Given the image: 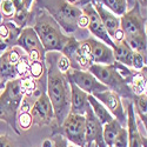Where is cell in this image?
<instances>
[{
	"instance_id": "cell-1",
	"label": "cell",
	"mask_w": 147,
	"mask_h": 147,
	"mask_svg": "<svg viewBox=\"0 0 147 147\" xmlns=\"http://www.w3.org/2000/svg\"><path fill=\"white\" fill-rule=\"evenodd\" d=\"M57 57L52 55L45 57V63H47V90L46 93L50 98V101L54 112V122L57 128H59L63 121L69 113L71 106V90L69 82L65 73L60 72L57 67Z\"/></svg>"
},
{
	"instance_id": "cell-2",
	"label": "cell",
	"mask_w": 147,
	"mask_h": 147,
	"mask_svg": "<svg viewBox=\"0 0 147 147\" xmlns=\"http://www.w3.org/2000/svg\"><path fill=\"white\" fill-rule=\"evenodd\" d=\"M33 30L38 34L46 53L61 52L69 39V35L61 31V27L46 11H42L36 17Z\"/></svg>"
},
{
	"instance_id": "cell-3",
	"label": "cell",
	"mask_w": 147,
	"mask_h": 147,
	"mask_svg": "<svg viewBox=\"0 0 147 147\" xmlns=\"http://www.w3.org/2000/svg\"><path fill=\"white\" fill-rule=\"evenodd\" d=\"M41 7L50 14L66 34L74 33L78 27V20L82 12L77 5H72L66 0H38Z\"/></svg>"
},
{
	"instance_id": "cell-4",
	"label": "cell",
	"mask_w": 147,
	"mask_h": 147,
	"mask_svg": "<svg viewBox=\"0 0 147 147\" xmlns=\"http://www.w3.org/2000/svg\"><path fill=\"white\" fill-rule=\"evenodd\" d=\"M19 78L6 82L3 93L0 94V120L6 121L17 134H20L17 125V113L24 100Z\"/></svg>"
},
{
	"instance_id": "cell-5",
	"label": "cell",
	"mask_w": 147,
	"mask_h": 147,
	"mask_svg": "<svg viewBox=\"0 0 147 147\" xmlns=\"http://www.w3.org/2000/svg\"><path fill=\"white\" fill-rule=\"evenodd\" d=\"M87 71H90L101 84H104L108 90L117 93L119 96H125V98H128V99H133L134 95H136L131 90L129 82L117 71L113 64L111 65L93 64L90 66Z\"/></svg>"
},
{
	"instance_id": "cell-6",
	"label": "cell",
	"mask_w": 147,
	"mask_h": 147,
	"mask_svg": "<svg viewBox=\"0 0 147 147\" xmlns=\"http://www.w3.org/2000/svg\"><path fill=\"white\" fill-rule=\"evenodd\" d=\"M79 48L82 54L88 58L92 64L111 65L114 63L113 50L106 44L94 38H88L79 42Z\"/></svg>"
},
{
	"instance_id": "cell-7",
	"label": "cell",
	"mask_w": 147,
	"mask_h": 147,
	"mask_svg": "<svg viewBox=\"0 0 147 147\" xmlns=\"http://www.w3.org/2000/svg\"><path fill=\"white\" fill-rule=\"evenodd\" d=\"M59 133L77 147H86L85 139V115L68 114L59 127Z\"/></svg>"
},
{
	"instance_id": "cell-8",
	"label": "cell",
	"mask_w": 147,
	"mask_h": 147,
	"mask_svg": "<svg viewBox=\"0 0 147 147\" xmlns=\"http://www.w3.org/2000/svg\"><path fill=\"white\" fill-rule=\"evenodd\" d=\"M65 76L69 82H73L74 85H77L81 91L86 92L87 94L100 93V92L108 90L90 71L79 69V68H69L65 73Z\"/></svg>"
},
{
	"instance_id": "cell-9",
	"label": "cell",
	"mask_w": 147,
	"mask_h": 147,
	"mask_svg": "<svg viewBox=\"0 0 147 147\" xmlns=\"http://www.w3.org/2000/svg\"><path fill=\"white\" fill-rule=\"evenodd\" d=\"M119 19H120V30L124 32L125 36L146 33L145 31L146 17L141 14L138 3L137 5H134L133 8L126 11L124 14L120 16Z\"/></svg>"
},
{
	"instance_id": "cell-10",
	"label": "cell",
	"mask_w": 147,
	"mask_h": 147,
	"mask_svg": "<svg viewBox=\"0 0 147 147\" xmlns=\"http://www.w3.org/2000/svg\"><path fill=\"white\" fill-rule=\"evenodd\" d=\"M31 115H32V124L36 126H47L53 125L54 122V112L53 107L50 101L47 93L45 91L41 92L40 96L36 99L33 107L31 108Z\"/></svg>"
},
{
	"instance_id": "cell-11",
	"label": "cell",
	"mask_w": 147,
	"mask_h": 147,
	"mask_svg": "<svg viewBox=\"0 0 147 147\" xmlns=\"http://www.w3.org/2000/svg\"><path fill=\"white\" fill-rule=\"evenodd\" d=\"M80 9L84 14H86L88 18V31L91 32V34H93L95 38H98L100 41H102L104 44H106L107 46H109L111 48L114 47V41L112 40V38L108 35L107 31L105 30L102 22L98 16V13L95 12L93 5L91 4V1L85 3L82 5H80Z\"/></svg>"
},
{
	"instance_id": "cell-12",
	"label": "cell",
	"mask_w": 147,
	"mask_h": 147,
	"mask_svg": "<svg viewBox=\"0 0 147 147\" xmlns=\"http://www.w3.org/2000/svg\"><path fill=\"white\" fill-rule=\"evenodd\" d=\"M92 95L96 100H99L108 109V112L113 115L114 119H117L120 122V125L122 127H126L127 115H126L124 107H122V102H121L120 96L117 93H114L111 90H106L104 92L94 93Z\"/></svg>"
},
{
	"instance_id": "cell-13",
	"label": "cell",
	"mask_w": 147,
	"mask_h": 147,
	"mask_svg": "<svg viewBox=\"0 0 147 147\" xmlns=\"http://www.w3.org/2000/svg\"><path fill=\"white\" fill-rule=\"evenodd\" d=\"M85 115V139L86 147H90L92 142H95V147H107L102 138V125L94 115L91 106L87 108Z\"/></svg>"
},
{
	"instance_id": "cell-14",
	"label": "cell",
	"mask_w": 147,
	"mask_h": 147,
	"mask_svg": "<svg viewBox=\"0 0 147 147\" xmlns=\"http://www.w3.org/2000/svg\"><path fill=\"white\" fill-rule=\"evenodd\" d=\"M16 46H19L26 52V54L36 51L41 53L42 55H46V52L40 42V39L38 34L35 33L33 27H24L20 31V34L16 41Z\"/></svg>"
},
{
	"instance_id": "cell-15",
	"label": "cell",
	"mask_w": 147,
	"mask_h": 147,
	"mask_svg": "<svg viewBox=\"0 0 147 147\" xmlns=\"http://www.w3.org/2000/svg\"><path fill=\"white\" fill-rule=\"evenodd\" d=\"M126 115H127L126 128L128 134V147H146V138H144L139 132L133 102L128 104Z\"/></svg>"
},
{
	"instance_id": "cell-16",
	"label": "cell",
	"mask_w": 147,
	"mask_h": 147,
	"mask_svg": "<svg viewBox=\"0 0 147 147\" xmlns=\"http://www.w3.org/2000/svg\"><path fill=\"white\" fill-rule=\"evenodd\" d=\"M69 90H71L69 113L71 114H80V115H84L85 113H86L87 108L90 107V104H88V100H87V95L88 94L86 92L81 91L77 86V85H74L73 82H69Z\"/></svg>"
},
{
	"instance_id": "cell-17",
	"label": "cell",
	"mask_w": 147,
	"mask_h": 147,
	"mask_svg": "<svg viewBox=\"0 0 147 147\" xmlns=\"http://www.w3.org/2000/svg\"><path fill=\"white\" fill-rule=\"evenodd\" d=\"M91 4L93 5L95 12L98 13V16H99V18L102 22L105 30L107 31L108 35L111 36V38H113L115 32L120 30V19H119V17L113 14L111 11H108L105 7H102L100 4L94 3V1H91Z\"/></svg>"
},
{
	"instance_id": "cell-18",
	"label": "cell",
	"mask_w": 147,
	"mask_h": 147,
	"mask_svg": "<svg viewBox=\"0 0 147 147\" xmlns=\"http://www.w3.org/2000/svg\"><path fill=\"white\" fill-rule=\"evenodd\" d=\"M112 50H113V57H114L115 61H118V63L125 65L127 67L132 66V58H133L134 52L132 51V48L126 44L125 40L114 42V47L112 48Z\"/></svg>"
},
{
	"instance_id": "cell-19",
	"label": "cell",
	"mask_w": 147,
	"mask_h": 147,
	"mask_svg": "<svg viewBox=\"0 0 147 147\" xmlns=\"http://www.w3.org/2000/svg\"><path fill=\"white\" fill-rule=\"evenodd\" d=\"M87 100H88V104H90V106L92 108L94 115L96 117V119L99 120V122H100L102 126L114 119L113 115L108 112V109L99 100H96L92 94H88L87 95Z\"/></svg>"
},
{
	"instance_id": "cell-20",
	"label": "cell",
	"mask_w": 147,
	"mask_h": 147,
	"mask_svg": "<svg viewBox=\"0 0 147 147\" xmlns=\"http://www.w3.org/2000/svg\"><path fill=\"white\" fill-rule=\"evenodd\" d=\"M121 128H122V126L120 125V122L117 119H113L112 121L107 122V124H105L102 126V138H104L105 145L107 147L113 146V142Z\"/></svg>"
},
{
	"instance_id": "cell-21",
	"label": "cell",
	"mask_w": 147,
	"mask_h": 147,
	"mask_svg": "<svg viewBox=\"0 0 147 147\" xmlns=\"http://www.w3.org/2000/svg\"><path fill=\"white\" fill-rule=\"evenodd\" d=\"M17 72H16V66L8 60L6 52H4L0 55V79L5 81L14 80L17 79Z\"/></svg>"
},
{
	"instance_id": "cell-22",
	"label": "cell",
	"mask_w": 147,
	"mask_h": 147,
	"mask_svg": "<svg viewBox=\"0 0 147 147\" xmlns=\"http://www.w3.org/2000/svg\"><path fill=\"white\" fill-rule=\"evenodd\" d=\"M126 44L132 48L133 52H137L141 54L146 59V33L142 34H137V35H131V36H125Z\"/></svg>"
},
{
	"instance_id": "cell-23",
	"label": "cell",
	"mask_w": 147,
	"mask_h": 147,
	"mask_svg": "<svg viewBox=\"0 0 147 147\" xmlns=\"http://www.w3.org/2000/svg\"><path fill=\"white\" fill-rule=\"evenodd\" d=\"M100 4L106 9L111 11L113 14L120 17L127 11V0H91Z\"/></svg>"
},
{
	"instance_id": "cell-24",
	"label": "cell",
	"mask_w": 147,
	"mask_h": 147,
	"mask_svg": "<svg viewBox=\"0 0 147 147\" xmlns=\"http://www.w3.org/2000/svg\"><path fill=\"white\" fill-rule=\"evenodd\" d=\"M133 107H134V112H136L139 117V119L142 121V124L145 125L146 128V124H147V95L146 93L142 94H138L134 95L133 98Z\"/></svg>"
},
{
	"instance_id": "cell-25",
	"label": "cell",
	"mask_w": 147,
	"mask_h": 147,
	"mask_svg": "<svg viewBox=\"0 0 147 147\" xmlns=\"http://www.w3.org/2000/svg\"><path fill=\"white\" fill-rule=\"evenodd\" d=\"M20 115L17 117V122L19 124V127L24 131H26L31 127L32 125V115H31V108H30V105L22 100L21 101V105H20ZM17 124V125H18Z\"/></svg>"
},
{
	"instance_id": "cell-26",
	"label": "cell",
	"mask_w": 147,
	"mask_h": 147,
	"mask_svg": "<svg viewBox=\"0 0 147 147\" xmlns=\"http://www.w3.org/2000/svg\"><path fill=\"white\" fill-rule=\"evenodd\" d=\"M17 7L13 3V0H3L0 5V12H1V18L4 20H8L13 18L16 14Z\"/></svg>"
},
{
	"instance_id": "cell-27",
	"label": "cell",
	"mask_w": 147,
	"mask_h": 147,
	"mask_svg": "<svg viewBox=\"0 0 147 147\" xmlns=\"http://www.w3.org/2000/svg\"><path fill=\"white\" fill-rule=\"evenodd\" d=\"M19 80H20V87H21V91H22L24 95H25V96L32 95V93L36 88L35 80L32 77H30V76L19 78Z\"/></svg>"
},
{
	"instance_id": "cell-28",
	"label": "cell",
	"mask_w": 147,
	"mask_h": 147,
	"mask_svg": "<svg viewBox=\"0 0 147 147\" xmlns=\"http://www.w3.org/2000/svg\"><path fill=\"white\" fill-rule=\"evenodd\" d=\"M30 60L27 54H22L20 60L17 63L16 65V72H17V76L18 78H22V77H26L28 76V69H30Z\"/></svg>"
},
{
	"instance_id": "cell-29",
	"label": "cell",
	"mask_w": 147,
	"mask_h": 147,
	"mask_svg": "<svg viewBox=\"0 0 147 147\" xmlns=\"http://www.w3.org/2000/svg\"><path fill=\"white\" fill-rule=\"evenodd\" d=\"M45 72V63L44 61H34V63L30 64V69H28V76L32 77L33 79H36L41 77V74Z\"/></svg>"
},
{
	"instance_id": "cell-30",
	"label": "cell",
	"mask_w": 147,
	"mask_h": 147,
	"mask_svg": "<svg viewBox=\"0 0 147 147\" xmlns=\"http://www.w3.org/2000/svg\"><path fill=\"white\" fill-rule=\"evenodd\" d=\"M112 147H128V134L126 127H122L120 129Z\"/></svg>"
},
{
	"instance_id": "cell-31",
	"label": "cell",
	"mask_w": 147,
	"mask_h": 147,
	"mask_svg": "<svg viewBox=\"0 0 147 147\" xmlns=\"http://www.w3.org/2000/svg\"><path fill=\"white\" fill-rule=\"evenodd\" d=\"M132 67L136 71H138V72L144 69L146 67V59L141 54L134 52L133 53V58H132Z\"/></svg>"
},
{
	"instance_id": "cell-32",
	"label": "cell",
	"mask_w": 147,
	"mask_h": 147,
	"mask_svg": "<svg viewBox=\"0 0 147 147\" xmlns=\"http://www.w3.org/2000/svg\"><path fill=\"white\" fill-rule=\"evenodd\" d=\"M57 67L60 72H63V73H66L69 68H71V63H69V60L64 55V54H58L57 57Z\"/></svg>"
},
{
	"instance_id": "cell-33",
	"label": "cell",
	"mask_w": 147,
	"mask_h": 147,
	"mask_svg": "<svg viewBox=\"0 0 147 147\" xmlns=\"http://www.w3.org/2000/svg\"><path fill=\"white\" fill-rule=\"evenodd\" d=\"M51 140L53 142V147H68V140L60 133L53 134Z\"/></svg>"
},
{
	"instance_id": "cell-34",
	"label": "cell",
	"mask_w": 147,
	"mask_h": 147,
	"mask_svg": "<svg viewBox=\"0 0 147 147\" xmlns=\"http://www.w3.org/2000/svg\"><path fill=\"white\" fill-rule=\"evenodd\" d=\"M6 55H7V58H8V60L11 61V63L16 66L17 63L20 60V58H21L22 54L17 50V48H11V50H7L6 51Z\"/></svg>"
},
{
	"instance_id": "cell-35",
	"label": "cell",
	"mask_w": 147,
	"mask_h": 147,
	"mask_svg": "<svg viewBox=\"0 0 147 147\" xmlns=\"http://www.w3.org/2000/svg\"><path fill=\"white\" fill-rule=\"evenodd\" d=\"M0 147H16L8 136H0Z\"/></svg>"
},
{
	"instance_id": "cell-36",
	"label": "cell",
	"mask_w": 147,
	"mask_h": 147,
	"mask_svg": "<svg viewBox=\"0 0 147 147\" xmlns=\"http://www.w3.org/2000/svg\"><path fill=\"white\" fill-rule=\"evenodd\" d=\"M88 26V18L86 14H81V17L78 20V27L79 28H86Z\"/></svg>"
},
{
	"instance_id": "cell-37",
	"label": "cell",
	"mask_w": 147,
	"mask_h": 147,
	"mask_svg": "<svg viewBox=\"0 0 147 147\" xmlns=\"http://www.w3.org/2000/svg\"><path fill=\"white\" fill-rule=\"evenodd\" d=\"M42 147H53V142L51 139H46L44 142H42Z\"/></svg>"
},
{
	"instance_id": "cell-38",
	"label": "cell",
	"mask_w": 147,
	"mask_h": 147,
	"mask_svg": "<svg viewBox=\"0 0 147 147\" xmlns=\"http://www.w3.org/2000/svg\"><path fill=\"white\" fill-rule=\"evenodd\" d=\"M137 3L142 7L145 8V12H146V5H147V0H137Z\"/></svg>"
},
{
	"instance_id": "cell-39",
	"label": "cell",
	"mask_w": 147,
	"mask_h": 147,
	"mask_svg": "<svg viewBox=\"0 0 147 147\" xmlns=\"http://www.w3.org/2000/svg\"><path fill=\"white\" fill-rule=\"evenodd\" d=\"M6 82H7V81H5V80H3V79H0V91L5 88V85H6Z\"/></svg>"
},
{
	"instance_id": "cell-40",
	"label": "cell",
	"mask_w": 147,
	"mask_h": 147,
	"mask_svg": "<svg viewBox=\"0 0 147 147\" xmlns=\"http://www.w3.org/2000/svg\"><path fill=\"white\" fill-rule=\"evenodd\" d=\"M66 1H67V3H69V4H72V5H74V4L78 1V0H66Z\"/></svg>"
},
{
	"instance_id": "cell-41",
	"label": "cell",
	"mask_w": 147,
	"mask_h": 147,
	"mask_svg": "<svg viewBox=\"0 0 147 147\" xmlns=\"http://www.w3.org/2000/svg\"><path fill=\"white\" fill-rule=\"evenodd\" d=\"M0 5H1V0H0ZM3 21V18H1V12H0V22Z\"/></svg>"
},
{
	"instance_id": "cell-42",
	"label": "cell",
	"mask_w": 147,
	"mask_h": 147,
	"mask_svg": "<svg viewBox=\"0 0 147 147\" xmlns=\"http://www.w3.org/2000/svg\"><path fill=\"white\" fill-rule=\"evenodd\" d=\"M68 147H77V146H69V145H68Z\"/></svg>"
},
{
	"instance_id": "cell-43",
	"label": "cell",
	"mask_w": 147,
	"mask_h": 147,
	"mask_svg": "<svg viewBox=\"0 0 147 147\" xmlns=\"http://www.w3.org/2000/svg\"><path fill=\"white\" fill-rule=\"evenodd\" d=\"M1 1H3V0H1Z\"/></svg>"
}]
</instances>
